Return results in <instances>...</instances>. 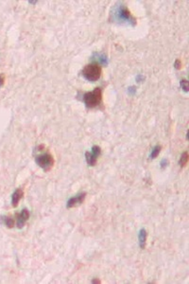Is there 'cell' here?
<instances>
[{"instance_id":"obj_1","label":"cell","mask_w":189,"mask_h":284,"mask_svg":"<svg viewBox=\"0 0 189 284\" xmlns=\"http://www.w3.org/2000/svg\"><path fill=\"white\" fill-rule=\"evenodd\" d=\"M84 103L88 108H95L100 104L102 101V91L101 88H96L92 92H87L83 96Z\"/></svg>"},{"instance_id":"obj_12","label":"cell","mask_w":189,"mask_h":284,"mask_svg":"<svg viewBox=\"0 0 189 284\" xmlns=\"http://www.w3.org/2000/svg\"><path fill=\"white\" fill-rule=\"evenodd\" d=\"M160 152H161V146L157 145V146H155L153 149H152L151 151V154H150V158L151 159H154L156 158L160 154Z\"/></svg>"},{"instance_id":"obj_16","label":"cell","mask_w":189,"mask_h":284,"mask_svg":"<svg viewBox=\"0 0 189 284\" xmlns=\"http://www.w3.org/2000/svg\"><path fill=\"white\" fill-rule=\"evenodd\" d=\"M4 82H5V76H4L3 74H1V75H0V87L3 86Z\"/></svg>"},{"instance_id":"obj_10","label":"cell","mask_w":189,"mask_h":284,"mask_svg":"<svg viewBox=\"0 0 189 284\" xmlns=\"http://www.w3.org/2000/svg\"><path fill=\"white\" fill-rule=\"evenodd\" d=\"M1 223H4L8 228H13L14 226V220L13 218L10 217V216H2L1 217Z\"/></svg>"},{"instance_id":"obj_17","label":"cell","mask_w":189,"mask_h":284,"mask_svg":"<svg viewBox=\"0 0 189 284\" xmlns=\"http://www.w3.org/2000/svg\"><path fill=\"white\" fill-rule=\"evenodd\" d=\"M167 159H163L162 160V162H161V167H162L163 168V169H164V168H166L167 166Z\"/></svg>"},{"instance_id":"obj_11","label":"cell","mask_w":189,"mask_h":284,"mask_svg":"<svg viewBox=\"0 0 189 284\" xmlns=\"http://www.w3.org/2000/svg\"><path fill=\"white\" fill-rule=\"evenodd\" d=\"M188 153L187 152H184V153H183V154L181 155V158L179 160V165L182 167V168H184L186 166V164L188 162Z\"/></svg>"},{"instance_id":"obj_15","label":"cell","mask_w":189,"mask_h":284,"mask_svg":"<svg viewBox=\"0 0 189 284\" xmlns=\"http://www.w3.org/2000/svg\"><path fill=\"white\" fill-rule=\"evenodd\" d=\"M174 66H175L176 69H180L181 67H182V62H181L179 59L176 60L175 63H174Z\"/></svg>"},{"instance_id":"obj_14","label":"cell","mask_w":189,"mask_h":284,"mask_svg":"<svg viewBox=\"0 0 189 284\" xmlns=\"http://www.w3.org/2000/svg\"><path fill=\"white\" fill-rule=\"evenodd\" d=\"M92 153L98 157L100 154H101V151H100V148L98 146H93V148H92Z\"/></svg>"},{"instance_id":"obj_19","label":"cell","mask_w":189,"mask_h":284,"mask_svg":"<svg viewBox=\"0 0 189 284\" xmlns=\"http://www.w3.org/2000/svg\"><path fill=\"white\" fill-rule=\"evenodd\" d=\"M135 91H136V90L134 89V86H131L130 88H129V92H130L131 94H133Z\"/></svg>"},{"instance_id":"obj_7","label":"cell","mask_w":189,"mask_h":284,"mask_svg":"<svg viewBox=\"0 0 189 284\" xmlns=\"http://www.w3.org/2000/svg\"><path fill=\"white\" fill-rule=\"evenodd\" d=\"M23 195H24V191L21 189H17L14 191L13 196H11V205H13V206L15 207L18 206V203L22 199Z\"/></svg>"},{"instance_id":"obj_20","label":"cell","mask_w":189,"mask_h":284,"mask_svg":"<svg viewBox=\"0 0 189 284\" xmlns=\"http://www.w3.org/2000/svg\"><path fill=\"white\" fill-rule=\"evenodd\" d=\"M92 282H93V283H100V280L98 278H95V279L92 280Z\"/></svg>"},{"instance_id":"obj_6","label":"cell","mask_w":189,"mask_h":284,"mask_svg":"<svg viewBox=\"0 0 189 284\" xmlns=\"http://www.w3.org/2000/svg\"><path fill=\"white\" fill-rule=\"evenodd\" d=\"M30 218V212L27 209H24L21 213L17 214V227L18 228H22L25 226L26 222Z\"/></svg>"},{"instance_id":"obj_4","label":"cell","mask_w":189,"mask_h":284,"mask_svg":"<svg viewBox=\"0 0 189 284\" xmlns=\"http://www.w3.org/2000/svg\"><path fill=\"white\" fill-rule=\"evenodd\" d=\"M85 197H86V192H82V193L74 196V197L70 198L67 201L66 207H67V209H72V207H75V206H78L79 205H82V204L84 202V199H85Z\"/></svg>"},{"instance_id":"obj_9","label":"cell","mask_w":189,"mask_h":284,"mask_svg":"<svg viewBox=\"0 0 189 284\" xmlns=\"http://www.w3.org/2000/svg\"><path fill=\"white\" fill-rule=\"evenodd\" d=\"M85 158H86V161L88 163V165L90 166H95L96 164V161H98V156H96V154H94L93 153H90V152H86L85 153Z\"/></svg>"},{"instance_id":"obj_21","label":"cell","mask_w":189,"mask_h":284,"mask_svg":"<svg viewBox=\"0 0 189 284\" xmlns=\"http://www.w3.org/2000/svg\"><path fill=\"white\" fill-rule=\"evenodd\" d=\"M29 3H30V4H36L37 2H36V1H29Z\"/></svg>"},{"instance_id":"obj_5","label":"cell","mask_w":189,"mask_h":284,"mask_svg":"<svg viewBox=\"0 0 189 284\" xmlns=\"http://www.w3.org/2000/svg\"><path fill=\"white\" fill-rule=\"evenodd\" d=\"M118 13V19L119 20H126L128 22H133V24L135 23V19L134 17L132 16L131 14L130 11H129L126 7H122L120 8L117 11Z\"/></svg>"},{"instance_id":"obj_2","label":"cell","mask_w":189,"mask_h":284,"mask_svg":"<svg viewBox=\"0 0 189 284\" xmlns=\"http://www.w3.org/2000/svg\"><path fill=\"white\" fill-rule=\"evenodd\" d=\"M82 75L88 81L96 82L101 76V67L98 63H90L83 68Z\"/></svg>"},{"instance_id":"obj_8","label":"cell","mask_w":189,"mask_h":284,"mask_svg":"<svg viewBox=\"0 0 189 284\" xmlns=\"http://www.w3.org/2000/svg\"><path fill=\"white\" fill-rule=\"evenodd\" d=\"M147 231L145 228H142L139 232V245L141 247V249H144L146 247V242H147Z\"/></svg>"},{"instance_id":"obj_18","label":"cell","mask_w":189,"mask_h":284,"mask_svg":"<svg viewBox=\"0 0 189 284\" xmlns=\"http://www.w3.org/2000/svg\"><path fill=\"white\" fill-rule=\"evenodd\" d=\"M142 80H144V77H143V76H141V75H138L137 77H136V81H137L138 82H141Z\"/></svg>"},{"instance_id":"obj_3","label":"cell","mask_w":189,"mask_h":284,"mask_svg":"<svg viewBox=\"0 0 189 284\" xmlns=\"http://www.w3.org/2000/svg\"><path fill=\"white\" fill-rule=\"evenodd\" d=\"M36 163L38 164L39 167H41L44 171H48L54 165V158L49 153L43 154L41 155H38L35 159Z\"/></svg>"},{"instance_id":"obj_13","label":"cell","mask_w":189,"mask_h":284,"mask_svg":"<svg viewBox=\"0 0 189 284\" xmlns=\"http://www.w3.org/2000/svg\"><path fill=\"white\" fill-rule=\"evenodd\" d=\"M181 86H182V89H183L184 92H188V82H187V80H182L181 81Z\"/></svg>"}]
</instances>
